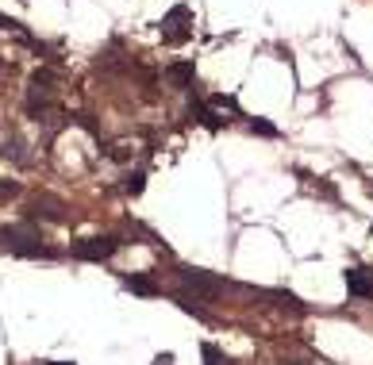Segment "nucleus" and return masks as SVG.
<instances>
[{"mask_svg": "<svg viewBox=\"0 0 373 365\" xmlns=\"http://www.w3.org/2000/svg\"><path fill=\"white\" fill-rule=\"evenodd\" d=\"M31 215H46L51 223H66V208H62L58 200H51V197L31 200Z\"/></svg>", "mask_w": 373, "mask_h": 365, "instance_id": "obj_7", "label": "nucleus"}, {"mask_svg": "<svg viewBox=\"0 0 373 365\" xmlns=\"http://www.w3.org/2000/svg\"><path fill=\"white\" fill-rule=\"evenodd\" d=\"M177 304H181V307H185V312H189V315H197V319H208V315H204V312H200V307H197V300H192L189 292H177Z\"/></svg>", "mask_w": 373, "mask_h": 365, "instance_id": "obj_12", "label": "nucleus"}, {"mask_svg": "<svg viewBox=\"0 0 373 365\" xmlns=\"http://www.w3.org/2000/svg\"><path fill=\"white\" fill-rule=\"evenodd\" d=\"M0 250L20 254V258H46V262L54 258V250L43 246V234L35 231V223H8V227H0Z\"/></svg>", "mask_w": 373, "mask_h": 365, "instance_id": "obj_1", "label": "nucleus"}, {"mask_svg": "<svg viewBox=\"0 0 373 365\" xmlns=\"http://www.w3.org/2000/svg\"><path fill=\"white\" fill-rule=\"evenodd\" d=\"M46 365H74V361H46Z\"/></svg>", "mask_w": 373, "mask_h": 365, "instance_id": "obj_18", "label": "nucleus"}, {"mask_svg": "<svg viewBox=\"0 0 373 365\" xmlns=\"http://www.w3.org/2000/svg\"><path fill=\"white\" fill-rule=\"evenodd\" d=\"M54 85H58V73L54 69H35L27 81V112L43 124V112L54 104Z\"/></svg>", "mask_w": 373, "mask_h": 365, "instance_id": "obj_2", "label": "nucleus"}, {"mask_svg": "<svg viewBox=\"0 0 373 365\" xmlns=\"http://www.w3.org/2000/svg\"><path fill=\"white\" fill-rule=\"evenodd\" d=\"M250 131H254V135H266V139H277V127H273V124H262V119H254V124H250Z\"/></svg>", "mask_w": 373, "mask_h": 365, "instance_id": "obj_14", "label": "nucleus"}, {"mask_svg": "<svg viewBox=\"0 0 373 365\" xmlns=\"http://www.w3.org/2000/svg\"><path fill=\"white\" fill-rule=\"evenodd\" d=\"M162 39H166V43H185V39H189V8L185 4H177L174 12L162 20Z\"/></svg>", "mask_w": 373, "mask_h": 365, "instance_id": "obj_5", "label": "nucleus"}, {"mask_svg": "<svg viewBox=\"0 0 373 365\" xmlns=\"http://www.w3.org/2000/svg\"><path fill=\"white\" fill-rule=\"evenodd\" d=\"M200 354H204V365H231V361H227V354L220 350V346H212V343L200 346Z\"/></svg>", "mask_w": 373, "mask_h": 365, "instance_id": "obj_11", "label": "nucleus"}, {"mask_svg": "<svg viewBox=\"0 0 373 365\" xmlns=\"http://www.w3.org/2000/svg\"><path fill=\"white\" fill-rule=\"evenodd\" d=\"M124 189L131 192V197H139V192L147 189V173H131V177H127V185H124Z\"/></svg>", "mask_w": 373, "mask_h": 365, "instance_id": "obj_13", "label": "nucleus"}, {"mask_svg": "<svg viewBox=\"0 0 373 365\" xmlns=\"http://www.w3.org/2000/svg\"><path fill=\"white\" fill-rule=\"evenodd\" d=\"M124 288L127 292H135V296H158V281H150V277H124Z\"/></svg>", "mask_w": 373, "mask_h": 365, "instance_id": "obj_8", "label": "nucleus"}, {"mask_svg": "<svg viewBox=\"0 0 373 365\" xmlns=\"http://www.w3.org/2000/svg\"><path fill=\"white\" fill-rule=\"evenodd\" d=\"M0 27H8V31H20V35H27V31H23V23L8 20V15H0Z\"/></svg>", "mask_w": 373, "mask_h": 365, "instance_id": "obj_16", "label": "nucleus"}, {"mask_svg": "<svg viewBox=\"0 0 373 365\" xmlns=\"http://www.w3.org/2000/svg\"><path fill=\"white\" fill-rule=\"evenodd\" d=\"M0 154H4L8 161H15V166H31V154H27V146H23L20 139H15V135L4 142V150H0Z\"/></svg>", "mask_w": 373, "mask_h": 365, "instance_id": "obj_9", "label": "nucleus"}, {"mask_svg": "<svg viewBox=\"0 0 373 365\" xmlns=\"http://www.w3.org/2000/svg\"><path fill=\"white\" fill-rule=\"evenodd\" d=\"M281 365H304V361H281Z\"/></svg>", "mask_w": 373, "mask_h": 365, "instance_id": "obj_19", "label": "nucleus"}, {"mask_svg": "<svg viewBox=\"0 0 373 365\" xmlns=\"http://www.w3.org/2000/svg\"><path fill=\"white\" fill-rule=\"evenodd\" d=\"M15 192H20V185H15V181H0V200H12Z\"/></svg>", "mask_w": 373, "mask_h": 365, "instance_id": "obj_15", "label": "nucleus"}, {"mask_svg": "<svg viewBox=\"0 0 373 365\" xmlns=\"http://www.w3.org/2000/svg\"><path fill=\"white\" fill-rule=\"evenodd\" d=\"M124 246V242L116 239V234H93V239H81V242H74V258H81V262H108L116 250Z\"/></svg>", "mask_w": 373, "mask_h": 365, "instance_id": "obj_3", "label": "nucleus"}, {"mask_svg": "<svg viewBox=\"0 0 373 365\" xmlns=\"http://www.w3.org/2000/svg\"><path fill=\"white\" fill-rule=\"evenodd\" d=\"M154 365H174V354H158V358H154Z\"/></svg>", "mask_w": 373, "mask_h": 365, "instance_id": "obj_17", "label": "nucleus"}, {"mask_svg": "<svg viewBox=\"0 0 373 365\" xmlns=\"http://www.w3.org/2000/svg\"><path fill=\"white\" fill-rule=\"evenodd\" d=\"M346 288H351V296L369 300L373 296V273L369 270H346Z\"/></svg>", "mask_w": 373, "mask_h": 365, "instance_id": "obj_6", "label": "nucleus"}, {"mask_svg": "<svg viewBox=\"0 0 373 365\" xmlns=\"http://www.w3.org/2000/svg\"><path fill=\"white\" fill-rule=\"evenodd\" d=\"M192 77H197V66H192V62H174V66H169V81H177L181 88H189Z\"/></svg>", "mask_w": 373, "mask_h": 365, "instance_id": "obj_10", "label": "nucleus"}, {"mask_svg": "<svg viewBox=\"0 0 373 365\" xmlns=\"http://www.w3.org/2000/svg\"><path fill=\"white\" fill-rule=\"evenodd\" d=\"M181 281H185V288H192L197 296H204V300H216L220 292L227 288L216 273H208V270H192V265H185L181 270Z\"/></svg>", "mask_w": 373, "mask_h": 365, "instance_id": "obj_4", "label": "nucleus"}]
</instances>
